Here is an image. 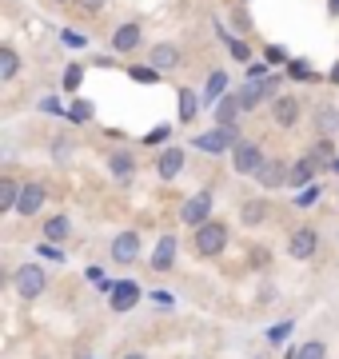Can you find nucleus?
Returning a JSON list of instances; mask_svg holds the SVG:
<instances>
[{
	"mask_svg": "<svg viewBox=\"0 0 339 359\" xmlns=\"http://www.w3.org/2000/svg\"><path fill=\"white\" fill-rule=\"evenodd\" d=\"M140 48V25H120L112 32V52H132Z\"/></svg>",
	"mask_w": 339,
	"mask_h": 359,
	"instance_id": "2eb2a0df",
	"label": "nucleus"
},
{
	"mask_svg": "<svg viewBox=\"0 0 339 359\" xmlns=\"http://www.w3.org/2000/svg\"><path fill=\"white\" fill-rule=\"evenodd\" d=\"M176 268V236H160L156 252H152V271H172Z\"/></svg>",
	"mask_w": 339,
	"mask_h": 359,
	"instance_id": "9b49d317",
	"label": "nucleus"
},
{
	"mask_svg": "<svg viewBox=\"0 0 339 359\" xmlns=\"http://www.w3.org/2000/svg\"><path fill=\"white\" fill-rule=\"evenodd\" d=\"M176 65H180V48H172V44H156L152 48V68L156 72H172Z\"/></svg>",
	"mask_w": 339,
	"mask_h": 359,
	"instance_id": "dca6fc26",
	"label": "nucleus"
},
{
	"mask_svg": "<svg viewBox=\"0 0 339 359\" xmlns=\"http://www.w3.org/2000/svg\"><path fill=\"white\" fill-rule=\"evenodd\" d=\"M335 172H339V160H335Z\"/></svg>",
	"mask_w": 339,
	"mask_h": 359,
	"instance_id": "c03bdc74",
	"label": "nucleus"
},
{
	"mask_svg": "<svg viewBox=\"0 0 339 359\" xmlns=\"http://www.w3.org/2000/svg\"><path fill=\"white\" fill-rule=\"evenodd\" d=\"M240 112H244L240 100H235V96H223V100L216 104V124H220V128H235V116Z\"/></svg>",
	"mask_w": 339,
	"mask_h": 359,
	"instance_id": "f3484780",
	"label": "nucleus"
},
{
	"mask_svg": "<svg viewBox=\"0 0 339 359\" xmlns=\"http://www.w3.org/2000/svg\"><path fill=\"white\" fill-rule=\"evenodd\" d=\"M196 108H200L196 92H192V88H180V120H184V124H192V120H196Z\"/></svg>",
	"mask_w": 339,
	"mask_h": 359,
	"instance_id": "412c9836",
	"label": "nucleus"
},
{
	"mask_svg": "<svg viewBox=\"0 0 339 359\" xmlns=\"http://www.w3.org/2000/svg\"><path fill=\"white\" fill-rule=\"evenodd\" d=\"M20 72V56L13 48H0V80H13Z\"/></svg>",
	"mask_w": 339,
	"mask_h": 359,
	"instance_id": "4be33fe9",
	"label": "nucleus"
},
{
	"mask_svg": "<svg viewBox=\"0 0 339 359\" xmlns=\"http://www.w3.org/2000/svg\"><path fill=\"white\" fill-rule=\"evenodd\" d=\"M284 184H287V164L284 160H268V164L260 168V188L272 192V188H284Z\"/></svg>",
	"mask_w": 339,
	"mask_h": 359,
	"instance_id": "4468645a",
	"label": "nucleus"
},
{
	"mask_svg": "<svg viewBox=\"0 0 339 359\" xmlns=\"http://www.w3.org/2000/svg\"><path fill=\"white\" fill-rule=\"evenodd\" d=\"M192 144H196L200 152L220 156V152H228V148H235V144H240V132H235V128H220V124H216L212 132H200Z\"/></svg>",
	"mask_w": 339,
	"mask_h": 359,
	"instance_id": "39448f33",
	"label": "nucleus"
},
{
	"mask_svg": "<svg viewBox=\"0 0 339 359\" xmlns=\"http://www.w3.org/2000/svg\"><path fill=\"white\" fill-rule=\"evenodd\" d=\"M68 231H72L68 216H53L44 224V244H60V240H68Z\"/></svg>",
	"mask_w": 339,
	"mask_h": 359,
	"instance_id": "6ab92c4d",
	"label": "nucleus"
},
{
	"mask_svg": "<svg viewBox=\"0 0 339 359\" xmlns=\"http://www.w3.org/2000/svg\"><path fill=\"white\" fill-rule=\"evenodd\" d=\"M272 116H275V124H279V128H291V124L300 120V100H296V96H275Z\"/></svg>",
	"mask_w": 339,
	"mask_h": 359,
	"instance_id": "f8f14e48",
	"label": "nucleus"
},
{
	"mask_svg": "<svg viewBox=\"0 0 339 359\" xmlns=\"http://www.w3.org/2000/svg\"><path fill=\"white\" fill-rule=\"evenodd\" d=\"M315 200H319V188H315V184H307V188H303V192L296 196V208H312Z\"/></svg>",
	"mask_w": 339,
	"mask_h": 359,
	"instance_id": "473e14b6",
	"label": "nucleus"
},
{
	"mask_svg": "<svg viewBox=\"0 0 339 359\" xmlns=\"http://www.w3.org/2000/svg\"><path fill=\"white\" fill-rule=\"evenodd\" d=\"M275 96H279V76H263V80H248L235 100H240V108L248 112V108H260L263 100H275Z\"/></svg>",
	"mask_w": 339,
	"mask_h": 359,
	"instance_id": "7ed1b4c3",
	"label": "nucleus"
},
{
	"mask_svg": "<svg viewBox=\"0 0 339 359\" xmlns=\"http://www.w3.org/2000/svg\"><path fill=\"white\" fill-rule=\"evenodd\" d=\"M223 88H228V72H212L208 76V88H204V100H220L223 96Z\"/></svg>",
	"mask_w": 339,
	"mask_h": 359,
	"instance_id": "b1692460",
	"label": "nucleus"
},
{
	"mask_svg": "<svg viewBox=\"0 0 339 359\" xmlns=\"http://www.w3.org/2000/svg\"><path fill=\"white\" fill-rule=\"evenodd\" d=\"M68 116H72L76 124H88L92 116H96V108H92V100H72V108H68Z\"/></svg>",
	"mask_w": 339,
	"mask_h": 359,
	"instance_id": "a878e982",
	"label": "nucleus"
},
{
	"mask_svg": "<svg viewBox=\"0 0 339 359\" xmlns=\"http://www.w3.org/2000/svg\"><path fill=\"white\" fill-rule=\"evenodd\" d=\"M208 216H212V192H196V196H188V204L180 208V219H184V224H192V228L208 224Z\"/></svg>",
	"mask_w": 339,
	"mask_h": 359,
	"instance_id": "6e6552de",
	"label": "nucleus"
},
{
	"mask_svg": "<svg viewBox=\"0 0 339 359\" xmlns=\"http://www.w3.org/2000/svg\"><path fill=\"white\" fill-rule=\"evenodd\" d=\"M228 48H232V56H235V60H248V44H244V40H232Z\"/></svg>",
	"mask_w": 339,
	"mask_h": 359,
	"instance_id": "e433bc0d",
	"label": "nucleus"
},
{
	"mask_svg": "<svg viewBox=\"0 0 339 359\" xmlns=\"http://www.w3.org/2000/svg\"><path fill=\"white\" fill-rule=\"evenodd\" d=\"M64 44H68V48H84L88 40L80 36V32H72V28H64Z\"/></svg>",
	"mask_w": 339,
	"mask_h": 359,
	"instance_id": "f704fd0d",
	"label": "nucleus"
},
{
	"mask_svg": "<svg viewBox=\"0 0 339 359\" xmlns=\"http://www.w3.org/2000/svg\"><path fill=\"white\" fill-rule=\"evenodd\" d=\"M335 124H339L335 108H319V132H335Z\"/></svg>",
	"mask_w": 339,
	"mask_h": 359,
	"instance_id": "7c9ffc66",
	"label": "nucleus"
},
{
	"mask_svg": "<svg viewBox=\"0 0 339 359\" xmlns=\"http://www.w3.org/2000/svg\"><path fill=\"white\" fill-rule=\"evenodd\" d=\"M287 72H291V80H312L315 76L307 60H291V65H287Z\"/></svg>",
	"mask_w": 339,
	"mask_h": 359,
	"instance_id": "c756f323",
	"label": "nucleus"
},
{
	"mask_svg": "<svg viewBox=\"0 0 339 359\" xmlns=\"http://www.w3.org/2000/svg\"><path fill=\"white\" fill-rule=\"evenodd\" d=\"M13 287L20 299H40L44 295V287H48V271L40 268V264H20L13 276Z\"/></svg>",
	"mask_w": 339,
	"mask_h": 359,
	"instance_id": "f03ea898",
	"label": "nucleus"
},
{
	"mask_svg": "<svg viewBox=\"0 0 339 359\" xmlns=\"http://www.w3.org/2000/svg\"><path fill=\"white\" fill-rule=\"evenodd\" d=\"M40 256H44V259H53V264H60V259H64L56 244H40Z\"/></svg>",
	"mask_w": 339,
	"mask_h": 359,
	"instance_id": "c9c22d12",
	"label": "nucleus"
},
{
	"mask_svg": "<svg viewBox=\"0 0 339 359\" xmlns=\"http://www.w3.org/2000/svg\"><path fill=\"white\" fill-rule=\"evenodd\" d=\"M40 108H44V112H64V108H60V100H56V96H44V100H40Z\"/></svg>",
	"mask_w": 339,
	"mask_h": 359,
	"instance_id": "4c0bfd02",
	"label": "nucleus"
},
{
	"mask_svg": "<svg viewBox=\"0 0 339 359\" xmlns=\"http://www.w3.org/2000/svg\"><path fill=\"white\" fill-rule=\"evenodd\" d=\"M327 76H331V84H339V60H335V68H331V72H327Z\"/></svg>",
	"mask_w": 339,
	"mask_h": 359,
	"instance_id": "ea45409f",
	"label": "nucleus"
},
{
	"mask_svg": "<svg viewBox=\"0 0 339 359\" xmlns=\"http://www.w3.org/2000/svg\"><path fill=\"white\" fill-rule=\"evenodd\" d=\"M263 164H268V160H263V148H260V144L240 140V144L232 148V168L240 172V176H260Z\"/></svg>",
	"mask_w": 339,
	"mask_h": 359,
	"instance_id": "20e7f679",
	"label": "nucleus"
},
{
	"mask_svg": "<svg viewBox=\"0 0 339 359\" xmlns=\"http://www.w3.org/2000/svg\"><path fill=\"white\" fill-rule=\"evenodd\" d=\"M16 200H20V184L8 176H0V212H13Z\"/></svg>",
	"mask_w": 339,
	"mask_h": 359,
	"instance_id": "aec40b11",
	"label": "nucleus"
},
{
	"mask_svg": "<svg viewBox=\"0 0 339 359\" xmlns=\"http://www.w3.org/2000/svg\"><path fill=\"white\" fill-rule=\"evenodd\" d=\"M44 200H48V188L32 180V184H25V188H20V200H16V212H20V216H36L40 208H44Z\"/></svg>",
	"mask_w": 339,
	"mask_h": 359,
	"instance_id": "1a4fd4ad",
	"label": "nucleus"
},
{
	"mask_svg": "<svg viewBox=\"0 0 339 359\" xmlns=\"http://www.w3.org/2000/svg\"><path fill=\"white\" fill-rule=\"evenodd\" d=\"M296 332V323L291 320H279L275 323V327H268V339H272V344H287V335Z\"/></svg>",
	"mask_w": 339,
	"mask_h": 359,
	"instance_id": "cd10ccee",
	"label": "nucleus"
},
{
	"mask_svg": "<svg viewBox=\"0 0 339 359\" xmlns=\"http://www.w3.org/2000/svg\"><path fill=\"white\" fill-rule=\"evenodd\" d=\"M315 248H319V236H315V228H291V236H287V256L291 259H312Z\"/></svg>",
	"mask_w": 339,
	"mask_h": 359,
	"instance_id": "423d86ee",
	"label": "nucleus"
},
{
	"mask_svg": "<svg viewBox=\"0 0 339 359\" xmlns=\"http://www.w3.org/2000/svg\"><path fill=\"white\" fill-rule=\"evenodd\" d=\"M168 136H172V128H168V124H160V128H152L148 136H144V144H164Z\"/></svg>",
	"mask_w": 339,
	"mask_h": 359,
	"instance_id": "72a5a7b5",
	"label": "nucleus"
},
{
	"mask_svg": "<svg viewBox=\"0 0 339 359\" xmlns=\"http://www.w3.org/2000/svg\"><path fill=\"white\" fill-rule=\"evenodd\" d=\"M136 256H140V236L136 231H120L112 240V264H132Z\"/></svg>",
	"mask_w": 339,
	"mask_h": 359,
	"instance_id": "9d476101",
	"label": "nucleus"
},
{
	"mask_svg": "<svg viewBox=\"0 0 339 359\" xmlns=\"http://www.w3.org/2000/svg\"><path fill=\"white\" fill-rule=\"evenodd\" d=\"M196 256L212 259V256H220L223 248H228V224H220V219H208V224H200L196 228Z\"/></svg>",
	"mask_w": 339,
	"mask_h": 359,
	"instance_id": "f257e3e1",
	"label": "nucleus"
},
{
	"mask_svg": "<svg viewBox=\"0 0 339 359\" xmlns=\"http://www.w3.org/2000/svg\"><path fill=\"white\" fill-rule=\"evenodd\" d=\"M80 76H84V68H80V65H68V68H64V88L76 92V88H80Z\"/></svg>",
	"mask_w": 339,
	"mask_h": 359,
	"instance_id": "2f4dec72",
	"label": "nucleus"
},
{
	"mask_svg": "<svg viewBox=\"0 0 339 359\" xmlns=\"http://www.w3.org/2000/svg\"><path fill=\"white\" fill-rule=\"evenodd\" d=\"M0 287H4V271H0Z\"/></svg>",
	"mask_w": 339,
	"mask_h": 359,
	"instance_id": "37998d69",
	"label": "nucleus"
},
{
	"mask_svg": "<svg viewBox=\"0 0 339 359\" xmlns=\"http://www.w3.org/2000/svg\"><path fill=\"white\" fill-rule=\"evenodd\" d=\"M240 216H244V224H260L268 216V208H263V200H248V204L240 208Z\"/></svg>",
	"mask_w": 339,
	"mask_h": 359,
	"instance_id": "393cba45",
	"label": "nucleus"
},
{
	"mask_svg": "<svg viewBox=\"0 0 339 359\" xmlns=\"http://www.w3.org/2000/svg\"><path fill=\"white\" fill-rule=\"evenodd\" d=\"M80 4H84L88 13H100V8H104V0H80Z\"/></svg>",
	"mask_w": 339,
	"mask_h": 359,
	"instance_id": "58836bf2",
	"label": "nucleus"
},
{
	"mask_svg": "<svg viewBox=\"0 0 339 359\" xmlns=\"http://www.w3.org/2000/svg\"><path fill=\"white\" fill-rule=\"evenodd\" d=\"M296 359H327V347H324V339H307V344L296 351Z\"/></svg>",
	"mask_w": 339,
	"mask_h": 359,
	"instance_id": "bb28decb",
	"label": "nucleus"
},
{
	"mask_svg": "<svg viewBox=\"0 0 339 359\" xmlns=\"http://www.w3.org/2000/svg\"><path fill=\"white\" fill-rule=\"evenodd\" d=\"M140 283H132V280H120L112 283V292H108V308L112 311H132L136 304H140Z\"/></svg>",
	"mask_w": 339,
	"mask_h": 359,
	"instance_id": "0eeeda50",
	"label": "nucleus"
},
{
	"mask_svg": "<svg viewBox=\"0 0 339 359\" xmlns=\"http://www.w3.org/2000/svg\"><path fill=\"white\" fill-rule=\"evenodd\" d=\"M108 168H112V176H116V180H128L132 172H136V164H132L128 152H116L112 160H108Z\"/></svg>",
	"mask_w": 339,
	"mask_h": 359,
	"instance_id": "5701e85b",
	"label": "nucleus"
},
{
	"mask_svg": "<svg viewBox=\"0 0 339 359\" xmlns=\"http://www.w3.org/2000/svg\"><path fill=\"white\" fill-rule=\"evenodd\" d=\"M312 176H315V164H312V160H300V164L287 168V184H291V188H300V192L312 184Z\"/></svg>",
	"mask_w": 339,
	"mask_h": 359,
	"instance_id": "a211bd4d",
	"label": "nucleus"
},
{
	"mask_svg": "<svg viewBox=\"0 0 339 359\" xmlns=\"http://www.w3.org/2000/svg\"><path fill=\"white\" fill-rule=\"evenodd\" d=\"M124 359H148V355H144V351H132V355H124Z\"/></svg>",
	"mask_w": 339,
	"mask_h": 359,
	"instance_id": "a19ab883",
	"label": "nucleus"
},
{
	"mask_svg": "<svg viewBox=\"0 0 339 359\" xmlns=\"http://www.w3.org/2000/svg\"><path fill=\"white\" fill-rule=\"evenodd\" d=\"M331 13H335V16H339V0H331Z\"/></svg>",
	"mask_w": 339,
	"mask_h": 359,
	"instance_id": "79ce46f5",
	"label": "nucleus"
},
{
	"mask_svg": "<svg viewBox=\"0 0 339 359\" xmlns=\"http://www.w3.org/2000/svg\"><path fill=\"white\" fill-rule=\"evenodd\" d=\"M128 72H132V80H140V84H156L160 80V72L152 65H136V68H128Z\"/></svg>",
	"mask_w": 339,
	"mask_h": 359,
	"instance_id": "c85d7f7f",
	"label": "nucleus"
},
{
	"mask_svg": "<svg viewBox=\"0 0 339 359\" xmlns=\"http://www.w3.org/2000/svg\"><path fill=\"white\" fill-rule=\"evenodd\" d=\"M156 172H160V180H176L184 172V148H164L160 152V160H156Z\"/></svg>",
	"mask_w": 339,
	"mask_h": 359,
	"instance_id": "ddd939ff",
	"label": "nucleus"
}]
</instances>
